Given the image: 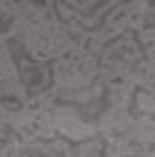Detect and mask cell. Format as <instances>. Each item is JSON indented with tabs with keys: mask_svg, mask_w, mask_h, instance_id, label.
Listing matches in <instances>:
<instances>
[{
	"mask_svg": "<svg viewBox=\"0 0 155 157\" xmlns=\"http://www.w3.org/2000/svg\"><path fill=\"white\" fill-rule=\"evenodd\" d=\"M130 115L138 117H150L155 120V82L150 87H135L130 95Z\"/></svg>",
	"mask_w": 155,
	"mask_h": 157,
	"instance_id": "obj_6",
	"label": "cell"
},
{
	"mask_svg": "<svg viewBox=\"0 0 155 157\" xmlns=\"http://www.w3.org/2000/svg\"><path fill=\"white\" fill-rule=\"evenodd\" d=\"M45 157H108V140L105 135H93L83 140L58 132L53 137H40Z\"/></svg>",
	"mask_w": 155,
	"mask_h": 157,
	"instance_id": "obj_5",
	"label": "cell"
},
{
	"mask_svg": "<svg viewBox=\"0 0 155 157\" xmlns=\"http://www.w3.org/2000/svg\"><path fill=\"white\" fill-rule=\"evenodd\" d=\"M0 105L5 110H10V112H20L23 110V102L15 100V97H8V95H0Z\"/></svg>",
	"mask_w": 155,
	"mask_h": 157,
	"instance_id": "obj_7",
	"label": "cell"
},
{
	"mask_svg": "<svg viewBox=\"0 0 155 157\" xmlns=\"http://www.w3.org/2000/svg\"><path fill=\"white\" fill-rule=\"evenodd\" d=\"M145 63V45L140 40L138 30H123L120 35L110 37L103 43L100 52H98V67L100 70H128L135 72Z\"/></svg>",
	"mask_w": 155,
	"mask_h": 157,
	"instance_id": "obj_2",
	"label": "cell"
},
{
	"mask_svg": "<svg viewBox=\"0 0 155 157\" xmlns=\"http://www.w3.org/2000/svg\"><path fill=\"white\" fill-rule=\"evenodd\" d=\"M5 48H8V55H10V63L15 67L18 82L23 85L28 97H40V95L53 90V85H55V60L53 57H48V60L33 57L25 40L18 35L8 37Z\"/></svg>",
	"mask_w": 155,
	"mask_h": 157,
	"instance_id": "obj_1",
	"label": "cell"
},
{
	"mask_svg": "<svg viewBox=\"0 0 155 157\" xmlns=\"http://www.w3.org/2000/svg\"><path fill=\"white\" fill-rule=\"evenodd\" d=\"M55 105L73 107L78 115H80L83 122H98L100 117L108 112V107H110V92H108L105 82L93 80L83 90H68L63 95H58Z\"/></svg>",
	"mask_w": 155,
	"mask_h": 157,
	"instance_id": "obj_3",
	"label": "cell"
},
{
	"mask_svg": "<svg viewBox=\"0 0 155 157\" xmlns=\"http://www.w3.org/2000/svg\"><path fill=\"white\" fill-rule=\"evenodd\" d=\"M120 5L118 0H60L55 3V13H60V20H75L85 33H95Z\"/></svg>",
	"mask_w": 155,
	"mask_h": 157,
	"instance_id": "obj_4",
	"label": "cell"
}]
</instances>
